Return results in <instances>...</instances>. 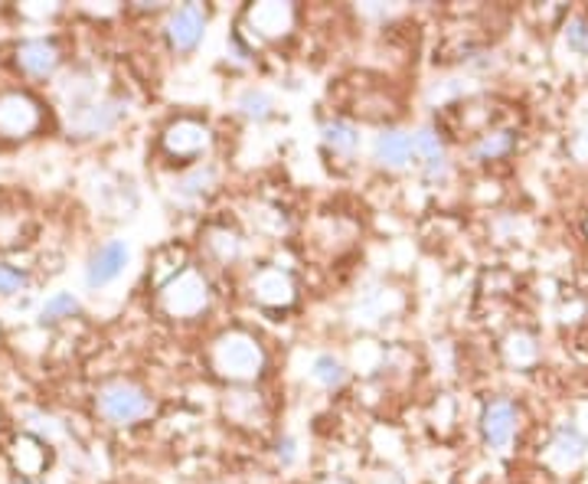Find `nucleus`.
<instances>
[{
    "mask_svg": "<svg viewBox=\"0 0 588 484\" xmlns=\"http://www.w3.org/2000/svg\"><path fill=\"white\" fill-rule=\"evenodd\" d=\"M151 409H154V399H151L141 386L125 383V380L109 383V386H102V393H99V412H102L109 422H115V425L138 422V419L151 415Z\"/></svg>",
    "mask_w": 588,
    "mask_h": 484,
    "instance_id": "f257e3e1",
    "label": "nucleus"
},
{
    "mask_svg": "<svg viewBox=\"0 0 588 484\" xmlns=\"http://www.w3.org/2000/svg\"><path fill=\"white\" fill-rule=\"evenodd\" d=\"M216 367L229 380H252L262 367V350L252 337L246 334H229L216 344Z\"/></svg>",
    "mask_w": 588,
    "mask_h": 484,
    "instance_id": "f03ea898",
    "label": "nucleus"
},
{
    "mask_svg": "<svg viewBox=\"0 0 588 484\" xmlns=\"http://www.w3.org/2000/svg\"><path fill=\"white\" fill-rule=\"evenodd\" d=\"M128 259H132L128 246H125L122 239H109V243H105V246H99V249H96V256L89 259V269H86V285H89V288H105V285H112V282L125 272Z\"/></svg>",
    "mask_w": 588,
    "mask_h": 484,
    "instance_id": "7ed1b4c3",
    "label": "nucleus"
},
{
    "mask_svg": "<svg viewBox=\"0 0 588 484\" xmlns=\"http://www.w3.org/2000/svg\"><path fill=\"white\" fill-rule=\"evenodd\" d=\"M203 34H207V11L200 4H187L180 8L171 24H167V40L177 53H190L203 44Z\"/></svg>",
    "mask_w": 588,
    "mask_h": 484,
    "instance_id": "20e7f679",
    "label": "nucleus"
},
{
    "mask_svg": "<svg viewBox=\"0 0 588 484\" xmlns=\"http://www.w3.org/2000/svg\"><path fill=\"white\" fill-rule=\"evenodd\" d=\"M415 148H412V135L405 132H396V128H386L379 138H376V148H373V158L379 167L386 171H402L409 161H412Z\"/></svg>",
    "mask_w": 588,
    "mask_h": 484,
    "instance_id": "39448f33",
    "label": "nucleus"
},
{
    "mask_svg": "<svg viewBox=\"0 0 588 484\" xmlns=\"http://www.w3.org/2000/svg\"><path fill=\"white\" fill-rule=\"evenodd\" d=\"M513 432H516V409H513V402L493 399V402L484 409V438H487V445L506 448L510 438H513Z\"/></svg>",
    "mask_w": 588,
    "mask_h": 484,
    "instance_id": "423d86ee",
    "label": "nucleus"
},
{
    "mask_svg": "<svg viewBox=\"0 0 588 484\" xmlns=\"http://www.w3.org/2000/svg\"><path fill=\"white\" fill-rule=\"evenodd\" d=\"M412 148H415V154L422 158L425 177H428L431 184L448 177V154H445V145H441V138H438V132L422 128L418 135H412Z\"/></svg>",
    "mask_w": 588,
    "mask_h": 484,
    "instance_id": "0eeeda50",
    "label": "nucleus"
},
{
    "mask_svg": "<svg viewBox=\"0 0 588 484\" xmlns=\"http://www.w3.org/2000/svg\"><path fill=\"white\" fill-rule=\"evenodd\" d=\"M167 148L177 154V158H197L200 151H207L210 145V132L197 122H177L167 135H164Z\"/></svg>",
    "mask_w": 588,
    "mask_h": 484,
    "instance_id": "6e6552de",
    "label": "nucleus"
},
{
    "mask_svg": "<svg viewBox=\"0 0 588 484\" xmlns=\"http://www.w3.org/2000/svg\"><path fill=\"white\" fill-rule=\"evenodd\" d=\"M21 66L30 73V76H50L53 70H57V47L53 44H47V40H27L24 47H21Z\"/></svg>",
    "mask_w": 588,
    "mask_h": 484,
    "instance_id": "1a4fd4ad",
    "label": "nucleus"
},
{
    "mask_svg": "<svg viewBox=\"0 0 588 484\" xmlns=\"http://www.w3.org/2000/svg\"><path fill=\"white\" fill-rule=\"evenodd\" d=\"M324 145L334 151V154H353L360 148V132L350 125V122H327L324 125Z\"/></svg>",
    "mask_w": 588,
    "mask_h": 484,
    "instance_id": "9d476101",
    "label": "nucleus"
},
{
    "mask_svg": "<svg viewBox=\"0 0 588 484\" xmlns=\"http://www.w3.org/2000/svg\"><path fill=\"white\" fill-rule=\"evenodd\" d=\"M510 151H513V135L510 132H487L474 145V158L477 161H497V158H503Z\"/></svg>",
    "mask_w": 588,
    "mask_h": 484,
    "instance_id": "9b49d317",
    "label": "nucleus"
},
{
    "mask_svg": "<svg viewBox=\"0 0 588 484\" xmlns=\"http://www.w3.org/2000/svg\"><path fill=\"white\" fill-rule=\"evenodd\" d=\"M79 311V301L70 291H57L53 298H47V305L40 308V321L43 324H57L63 318H73Z\"/></svg>",
    "mask_w": 588,
    "mask_h": 484,
    "instance_id": "f8f14e48",
    "label": "nucleus"
},
{
    "mask_svg": "<svg viewBox=\"0 0 588 484\" xmlns=\"http://www.w3.org/2000/svg\"><path fill=\"white\" fill-rule=\"evenodd\" d=\"M272 96L265 92V89H249V92H242V99H239V112L246 115V119H255V122H262V119H268L272 115Z\"/></svg>",
    "mask_w": 588,
    "mask_h": 484,
    "instance_id": "ddd939ff",
    "label": "nucleus"
},
{
    "mask_svg": "<svg viewBox=\"0 0 588 484\" xmlns=\"http://www.w3.org/2000/svg\"><path fill=\"white\" fill-rule=\"evenodd\" d=\"M311 376L317 380V383H324L327 389H334V386H340L343 380H347V370H343V363L340 360H334V357H317L314 360V370H311Z\"/></svg>",
    "mask_w": 588,
    "mask_h": 484,
    "instance_id": "4468645a",
    "label": "nucleus"
},
{
    "mask_svg": "<svg viewBox=\"0 0 588 484\" xmlns=\"http://www.w3.org/2000/svg\"><path fill=\"white\" fill-rule=\"evenodd\" d=\"M27 288V275L14 265H4L0 262V295H17Z\"/></svg>",
    "mask_w": 588,
    "mask_h": 484,
    "instance_id": "2eb2a0df",
    "label": "nucleus"
}]
</instances>
